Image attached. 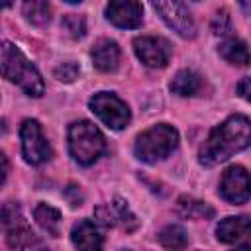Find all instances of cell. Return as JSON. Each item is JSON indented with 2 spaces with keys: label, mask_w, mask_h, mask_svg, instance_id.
<instances>
[{
  "label": "cell",
  "mask_w": 251,
  "mask_h": 251,
  "mask_svg": "<svg viewBox=\"0 0 251 251\" xmlns=\"http://www.w3.org/2000/svg\"><path fill=\"white\" fill-rule=\"evenodd\" d=\"M251 145V120L235 114L229 116L226 122L216 126L206 141L200 145L198 161L204 167H216L235 153L247 149Z\"/></svg>",
  "instance_id": "6da1fadb"
},
{
  "label": "cell",
  "mask_w": 251,
  "mask_h": 251,
  "mask_svg": "<svg viewBox=\"0 0 251 251\" xmlns=\"http://www.w3.org/2000/svg\"><path fill=\"white\" fill-rule=\"evenodd\" d=\"M0 67L4 78L18 84L27 96L39 98L45 92L43 78L39 71L31 65V61L10 41H2L0 47Z\"/></svg>",
  "instance_id": "7a4b0ae2"
},
{
  "label": "cell",
  "mask_w": 251,
  "mask_h": 251,
  "mask_svg": "<svg viewBox=\"0 0 251 251\" xmlns=\"http://www.w3.org/2000/svg\"><path fill=\"white\" fill-rule=\"evenodd\" d=\"M69 139V153L71 157L82 165H92L104 151H106V137L104 133L88 120H78L69 126L67 131Z\"/></svg>",
  "instance_id": "3957f363"
},
{
  "label": "cell",
  "mask_w": 251,
  "mask_h": 251,
  "mask_svg": "<svg viewBox=\"0 0 251 251\" xmlns=\"http://www.w3.org/2000/svg\"><path fill=\"white\" fill-rule=\"evenodd\" d=\"M178 145V131L169 124H157L135 137L133 153L143 163H157L169 157Z\"/></svg>",
  "instance_id": "277c9868"
},
{
  "label": "cell",
  "mask_w": 251,
  "mask_h": 251,
  "mask_svg": "<svg viewBox=\"0 0 251 251\" xmlns=\"http://www.w3.org/2000/svg\"><path fill=\"white\" fill-rule=\"evenodd\" d=\"M88 106L110 129H124L131 120L127 104L114 92H96L88 100Z\"/></svg>",
  "instance_id": "5b68a950"
},
{
  "label": "cell",
  "mask_w": 251,
  "mask_h": 251,
  "mask_svg": "<svg viewBox=\"0 0 251 251\" xmlns=\"http://www.w3.org/2000/svg\"><path fill=\"white\" fill-rule=\"evenodd\" d=\"M20 139H22V155L29 165H41L49 161L51 147L43 129L37 120H24L20 126Z\"/></svg>",
  "instance_id": "8992f818"
},
{
  "label": "cell",
  "mask_w": 251,
  "mask_h": 251,
  "mask_svg": "<svg viewBox=\"0 0 251 251\" xmlns=\"http://www.w3.org/2000/svg\"><path fill=\"white\" fill-rule=\"evenodd\" d=\"M155 12L163 18V22L176 31L184 39H192L196 35V24L194 18L184 2H153L151 4Z\"/></svg>",
  "instance_id": "52a82bcc"
},
{
  "label": "cell",
  "mask_w": 251,
  "mask_h": 251,
  "mask_svg": "<svg viewBox=\"0 0 251 251\" xmlns=\"http://www.w3.org/2000/svg\"><path fill=\"white\" fill-rule=\"evenodd\" d=\"M220 194L229 204H243L251 198V175L241 165H231L220 180Z\"/></svg>",
  "instance_id": "ba28073f"
},
{
  "label": "cell",
  "mask_w": 251,
  "mask_h": 251,
  "mask_svg": "<svg viewBox=\"0 0 251 251\" xmlns=\"http://www.w3.org/2000/svg\"><path fill=\"white\" fill-rule=\"evenodd\" d=\"M133 51L137 59L149 67V69H161L169 63L171 59V43L165 37H155V35H139L133 39Z\"/></svg>",
  "instance_id": "9c48e42d"
},
{
  "label": "cell",
  "mask_w": 251,
  "mask_h": 251,
  "mask_svg": "<svg viewBox=\"0 0 251 251\" xmlns=\"http://www.w3.org/2000/svg\"><path fill=\"white\" fill-rule=\"evenodd\" d=\"M94 216L98 218V222H100L102 226H108V227L120 226V227L126 229V231H133V229H137V226H139L135 214L129 210L127 202L122 200V198H114L112 204H102V206H98L96 212H94Z\"/></svg>",
  "instance_id": "30bf717a"
},
{
  "label": "cell",
  "mask_w": 251,
  "mask_h": 251,
  "mask_svg": "<svg viewBox=\"0 0 251 251\" xmlns=\"http://www.w3.org/2000/svg\"><path fill=\"white\" fill-rule=\"evenodd\" d=\"M106 20L110 24H114L116 27L122 29H133L139 27L143 22V6L139 2H131V0H114L110 4H106Z\"/></svg>",
  "instance_id": "8fae6325"
},
{
  "label": "cell",
  "mask_w": 251,
  "mask_h": 251,
  "mask_svg": "<svg viewBox=\"0 0 251 251\" xmlns=\"http://www.w3.org/2000/svg\"><path fill=\"white\" fill-rule=\"evenodd\" d=\"M4 233H6V241L12 251H49L43 239L33 233V229L25 224L24 218L16 226L6 229Z\"/></svg>",
  "instance_id": "7c38bea8"
},
{
  "label": "cell",
  "mask_w": 251,
  "mask_h": 251,
  "mask_svg": "<svg viewBox=\"0 0 251 251\" xmlns=\"http://www.w3.org/2000/svg\"><path fill=\"white\" fill-rule=\"evenodd\" d=\"M216 235L222 243H241L251 239L249 216H227L216 226Z\"/></svg>",
  "instance_id": "4fadbf2b"
},
{
  "label": "cell",
  "mask_w": 251,
  "mask_h": 251,
  "mask_svg": "<svg viewBox=\"0 0 251 251\" xmlns=\"http://www.w3.org/2000/svg\"><path fill=\"white\" fill-rule=\"evenodd\" d=\"M71 241L78 251H102L104 235L92 220H80L71 231Z\"/></svg>",
  "instance_id": "5bb4252c"
},
{
  "label": "cell",
  "mask_w": 251,
  "mask_h": 251,
  "mask_svg": "<svg viewBox=\"0 0 251 251\" xmlns=\"http://www.w3.org/2000/svg\"><path fill=\"white\" fill-rule=\"evenodd\" d=\"M90 57H92V65L102 71V73H112L118 69L120 65V47L114 39H108V37H102L94 43L92 51H90Z\"/></svg>",
  "instance_id": "9a60e30c"
},
{
  "label": "cell",
  "mask_w": 251,
  "mask_h": 251,
  "mask_svg": "<svg viewBox=\"0 0 251 251\" xmlns=\"http://www.w3.org/2000/svg\"><path fill=\"white\" fill-rule=\"evenodd\" d=\"M218 53L224 61L231 63V65H237V67H245L251 63V53H249V47L237 39V37H227L220 43L218 47Z\"/></svg>",
  "instance_id": "2e32d148"
},
{
  "label": "cell",
  "mask_w": 251,
  "mask_h": 251,
  "mask_svg": "<svg viewBox=\"0 0 251 251\" xmlns=\"http://www.w3.org/2000/svg\"><path fill=\"white\" fill-rule=\"evenodd\" d=\"M33 218L45 233H49L51 237H59V233H61V212L57 208H53L45 202H39L33 210Z\"/></svg>",
  "instance_id": "e0dca14e"
},
{
  "label": "cell",
  "mask_w": 251,
  "mask_h": 251,
  "mask_svg": "<svg viewBox=\"0 0 251 251\" xmlns=\"http://www.w3.org/2000/svg\"><path fill=\"white\" fill-rule=\"evenodd\" d=\"M200 86H202L200 75L190 69H182L175 75L169 88L173 94H178V96H194L200 90Z\"/></svg>",
  "instance_id": "ac0fdd59"
},
{
  "label": "cell",
  "mask_w": 251,
  "mask_h": 251,
  "mask_svg": "<svg viewBox=\"0 0 251 251\" xmlns=\"http://www.w3.org/2000/svg\"><path fill=\"white\" fill-rule=\"evenodd\" d=\"M178 214L188 220H210L214 216V208L208 202L196 200L192 196L178 198Z\"/></svg>",
  "instance_id": "d6986e66"
},
{
  "label": "cell",
  "mask_w": 251,
  "mask_h": 251,
  "mask_svg": "<svg viewBox=\"0 0 251 251\" xmlns=\"http://www.w3.org/2000/svg\"><path fill=\"white\" fill-rule=\"evenodd\" d=\"M157 239L159 243L165 247V249H184L186 243H188V235H186V229L178 224H169L165 226L159 233H157Z\"/></svg>",
  "instance_id": "ffe728a7"
},
{
  "label": "cell",
  "mask_w": 251,
  "mask_h": 251,
  "mask_svg": "<svg viewBox=\"0 0 251 251\" xmlns=\"http://www.w3.org/2000/svg\"><path fill=\"white\" fill-rule=\"evenodd\" d=\"M22 10H24L25 20L33 25H45L51 20V4L49 2H43V0L24 2Z\"/></svg>",
  "instance_id": "44dd1931"
},
{
  "label": "cell",
  "mask_w": 251,
  "mask_h": 251,
  "mask_svg": "<svg viewBox=\"0 0 251 251\" xmlns=\"http://www.w3.org/2000/svg\"><path fill=\"white\" fill-rule=\"evenodd\" d=\"M61 25H63V29L73 39H80L86 33V20H84V16H78V14H67V16H63Z\"/></svg>",
  "instance_id": "7402d4cb"
},
{
  "label": "cell",
  "mask_w": 251,
  "mask_h": 251,
  "mask_svg": "<svg viewBox=\"0 0 251 251\" xmlns=\"http://www.w3.org/2000/svg\"><path fill=\"white\" fill-rule=\"evenodd\" d=\"M55 78L61 80V82H73L76 76H78V65L73 63V61H67V63H61L55 67L53 71Z\"/></svg>",
  "instance_id": "603a6c76"
},
{
  "label": "cell",
  "mask_w": 251,
  "mask_h": 251,
  "mask_svg": "<svg viewBox=\"0 0 251 251\" xmlns=\"http://www.w3.org/2000/svg\"><path fill=\"white\" fill-rule=\"evenodd\" d=\"M231 27V20H229V12L227 10H218L212 18V31L216 35H226Z\"/></svg>",
  "instance_id": "cb8c5ba5"
},
{
  "label": "cell",
  "mask_w": 251,
  "mask_h": 251,
  "mask_svg": "<svg viewBox=\"0 0 251 251\" xmlns=\"http://www.w3.org/2000/svg\"><path fill=\"white\" fill-rule=\"evenodd\" d=\"M237 94H239L243 100L251 102V76H243V78L237 82Z\"/></svg>",
  "instance_id": "d4e9b609"
},
{
  "label": "cell",
  "mask_w": 251,
  "mask_h": 251,
  "mask_svg": "<svg viewBox=\"0 0 251 251\" xmlns=\"http://www.w3.org/2000/svg\"><path fill=\"white\" fill-rule=\"evenodd\" d=\"M0 159H2V165H4V173H2V182H6V178H8V171H10V169H8V159H6V155H4V153L0 155Z\"/></svg>",
  "instance_id": "484cf974"
},
{
  "label": "cell",
  "mask_w": 251,
  "mask_h": 251,
  "mask_svg": "<svg viewBox=\"0 0 251 251\" xmlns=\"http://www.w3.org/2000/svg\"><path fill=\"white\" fill-rule=\"evenodd\" d=\"M231 251H251V245L243 243V245H239V247H235V249H231Z\"/></svg>",
  "instance_id": "4316f807"
}]
</instances>
